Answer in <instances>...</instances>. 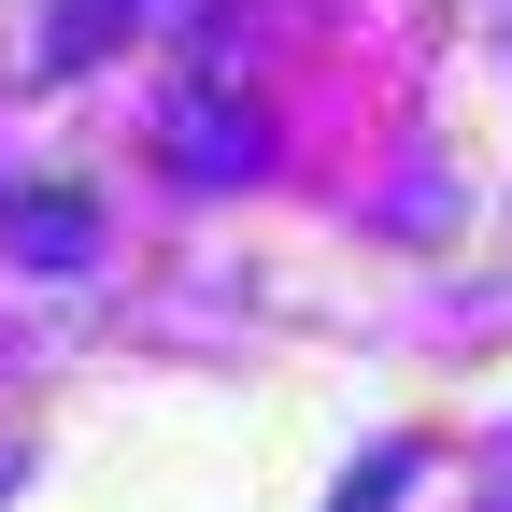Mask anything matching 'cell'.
I'll return each mask as SVG.
<instances>
[{
    "mask_svg": "<svg viewBox=\"0 0 512 512\" xmlns=\"http://www.w3.org/2000/svg\"><path fill=\"white\" fill-rule=\"evenodd\" d=\"M171 171L185 185H242V171H271V114L256 100H228V86H171Z\"/></svg>",
    "mask_w": 512,
    "mask_h": 512,
    "instance_id": "obj_1",
    "label": "cell"
},
{
    "mask_svg": "<svg viewBox=\"0 0 512 512\" xmlns=\"http://www.w3.org/2000/svg\"><path fill=\"white\" fill-rule=\"evenodd\" d=\"M0 242L29 256V271H100V214L72 185H29V200H0Z\"/></svg>",
    "mask_w": 512,
    "mask_h": 512,
    "instance_id": "obj_2",
    "label": "cell"
},
{
    "mask_svg": "<svg viewBox=\"0 0 512 512\" xmlns=\"http://www.w3.org/2000/svg\"><path fill=\"white\" fill-rule=\"evenodd\" d=\"M128 15H143V0H57V15H43V57H57V72H86ZM157 15H200V0H157Z\"/></svg>",
    "mask_w": 512,
    "mask_h": 512,
    "instance_id": "obj_3",
    "label": "cell"
},
{
    "mask_svg": "<svg viewBox=\"0 0 512 512\" xmlns=\"http://www.w3.org/2000/svg\"><path fill=\"white\" fill-rule=\"evenodd\" d=\"M0 484H15V470H0Z\"/></svg>",
    "mask_w": 512,
    "mask_h": 512,
    "instance_id": "obj_4",
    "label": "cell"
}]
</instances>
